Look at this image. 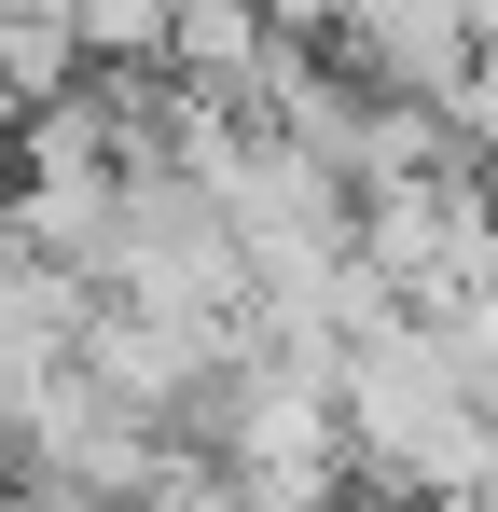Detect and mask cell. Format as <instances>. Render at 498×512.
Returning a JSON list of instances; mask_svg holds the SVG:
<instances>
[{
  "label": "cell",
  "mask_w": 498,
  "mask_h": 512,
  "mask_svg": "<svg viewBox=\"0 0 498 512\" xmlns=\"http://www.w3.org/2000/svg\"><path fill=\"white\" fill-rule=\"evenodd\" d=\"M83 42V70H166V14L180 0H56Z\"/></svg>",
  "instance_id": "6"
},
{
  "label": "cell",
  "mask_w": 498,
  "mask_h": 512,
  "mask_svg": "<svg viewBox=\"0 0 498 512\" xmlns=\"http://www.w3.org/2000/svg\"><path fill=\"white\" fill-rule=\"evenodd\" d=\"M360 263L402 291L415 319H457L471 291H498V180L457 153V167H415L360 194Z\"/></svg>",
  "instance_id": "3"
},
{
  "label": "cell",
  "mask_w": 498,
  "mask_h": 512,
  "mask_svg": "<svg viewBox=\"0 0 498 512\" xmlns=\"http://www.w3.org/2000/svg\"><path fill=\"white\" fill-rule=\"evenodd\" d=\"M443 346H457V374H471V402L498 416V291H471V305L443 319Z\"/></svg>",
  "instance_id": "8"
},
{
  "label": "cell",
  "mask_w": 498,
  "mask_h": 512,
  "mask_svg": "<svg viewBox=\"0 0 498 512\" xmlns=\"http://www.w3.org/2000/svg\"><path fill=\"white\" fill-rule=\"evenodd\" d=\"M83 319H97V291H83L70 263H42L14 222H0V443H14V416L83 360Z\"/></svg>",
  "instance_id": "4"
},
{
  "label": "cell",
  "mask_w": 498,
  "mask_h": 512,
  "mask_svg": "<svg viewBox=\"0 0 498 512\" xmlns=\"http://www.w3.org/2000/svg\"><path fill=\"white\" fill-rule=\"evenodd\" d=\"M14 512H111V499H70V485H14Z\"/></svg>",
  "instance_id": "11"
},
{
  "label": "cell",
  "mask_w": 498,
  "mask_h": 512,
  "mask_svg": "<svg viewBox=\"0 0 498 512\" xmlns=\"http://www.w3.org/2000/svg\"><path fill=\"white\" fill-rule=\"evenodd\" d=\"M194 443L236 471L249 512H332L346 499V346H291V333H249V360L208 388Z\"/></svg>",
  "instance_id": "2"
},
{
  "label": "cell",
  "mask_w": 498,
  "mask_h": 512,
  "mask_svg": "<svg viewBox=\"0 0 498 512\" xmlns=\"http://www.w3.org/2000/svg\"><path fill=\"white\" fill-rule=\"evenodd\" d=\"M139 512H249V499H236V471H222V457L180 429V443L153 457V485H139Z\"/></svg>",
  "instance_id": "7"
},
{
  "label": "cell",
  "mask_w": 498,
  "mask_h": 512,
  "mask_svg": "<svg viewBox=\"0 0 498 512\" xmlns=\"http://www.w3.org/2000/svg\"><path fill=\"white\" fill-rule=\"evenodd\" d=\"M332 28H346V56H360V84L388 97H471V14L457 0H332Z\"/></svg>",
  "instance_id": "5"
},
{
  "label": "cell",
  "mask_w": 498,
  "mask_h": 512,
  "mask_svg": "<svg viewBox=\"0 0 498 512\" xmlns=\"http://www.w3.org/2000/svg\"><path fill=\"white\" fill-rule=\"evenodd\" d=\"M457 139H471V167L498 180V56H471V97H457Z\"/></svg>",
  "instance_id": "9"
},
{
  "label": "cell",
  "mask_w": 498,
  "mask_h": 512,
  "mask_svg": "<svg viewBox=\"0 0 498 512\" xmlns=\"http://www.w3.org/2000/svg\"><path fill=\"white\" fill-rule=\"evenodd\" d=\"M457 14H471V56H498V0H457Z\"/></svg>",
  "instance_id": "12"
},
{
  "label": "cell",
  "mask_w": 498,
  "mask_h": 512,
  "mask_svg": "<svg viewBox=\"0 0 498 512\" xmlns=\"http://www.w3.org/2000/svg\"><path fill=\"white\" fill-rule=\"evenodd\" d=\"M346 457H360L374 499H402V512H457V499L498 485V416L471 402L443 319L388 305L374 333H346Z\"/></svg>",
  "instance_id": "1"
},
{
  "label": "cell",
  "mask_w": 498,
  "mask_h": 512,
  "mask_svg": "<svg viewBox=\"0 0 498 512\" xmlns=\"http://www.w3.org/2000/svg\"><path fill=\"white\" fill-rule=\"evenodd\" d=\"M249 14H263L277 42H319V28H332V0H249Z\"/></svg>",
  "instance_id": "10"
}]
</instances>
